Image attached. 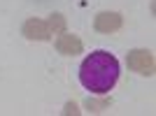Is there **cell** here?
I'll return each instance as SVG.
<instances>
[{
    "label": "cell",
    "instance_id": "obj_3",
    "mask_svg": "<svg viewBox=\"0 0 156 116\" xmlns=\"http://www.w3.org/2000/svg\"><path fill=\"white\" fill-rule=\"evenodd\" d=\"M21 35L26 39H37V42H47L51 39V28L44 19H28L21 28Z\"/></svg>",
    "mask_w": 156,
    "mask_h": 116
},
{
    "label": "cell",
    "instance_id": "obj_7",
    "mask_svg": "<svg viewBox=\"0 0 156 116\" xmlns=\"http://www.w3.org/2000/svg\"><path fill=\"white\" fill-rule=\"evenodd\" d=\"M47 23H49V28H51V35H61V32H65V28H68V23H65V16H63V14H58V12L49 14Z\"/></svg>",
    "mask_w": 156,
    "mask_h": 116
},
{
    "label": "cell",
    "instance_id": "obj_2",
    "mask_svg": "<svg viewBox=\"0 0 156 116\" xmlns=\"http://www.w3.org/2000/svg\"><path fill=\"white\" fill-rule=\"evenodd\" d=\"M126 65H128L130 72H137L142 77H151L156 70V60L154 53L149 49H130L126 53Z\"/></svg>",
    "mask_w": 156,
    "mask_h": 116
},
{
    "label": "cell",
    "instance_id": "obj_4",
    "mask_svg": "<svg viewBox=\"0 0 156 116\" xmlns=\"http://www.w3.org/2000/svg\"><path fill=\"white\" fill-rule=\"evenodd\" d=\"M121 26H124V16L119 12H100V14H96V19H93V28H96L98 32H105V35L117 32Z\"/></svg>",
    "mask_w": 156,
    "mask_h": 116
},
{
    "label": "cell",
    "instance_id": "obj_8",
    "mask_svg": "<svg viewBox=\"0 0 156 116\" xmlns=\"http://www.w3.org/2000/svg\"><path fill=\"white\" fill-rule=\"evenodd\" d=\"M63 114H65V116H70V114L79 116V114H82V109L77 107V102H65V107H63Z\"/></svg>",
    "mask_w": 156,
    "mask_h": 116
},
{
    "label": "cell",
    "instance_id": "obj_1",
    "mask_svg": "<svg viewBox=\"0 0 156 116\" xmlns=\"http://www.w3.org/2000/svg\"><path fill=\"white\" fill-rule=\"evenodd\" d=\"M119 60L114 53L98 49L89 53L79 65V84L93 95H107L119 81Z\"/></svg>",
    "mask_w": 156,
    "mask_h": 116
},
{
    "label": "cell",
    "instance_id": "obj_6",
    "mask_svg": "<svg viewBox=\"0 0 156 116\" xmlns=\"http://www.w3.org/2000/svg\"><path fill=\"white\" fill-rule=\"evenodd\" d=\"M110 104H112L110 97H86L84 107H86V111H91V114H100V111H105Z\"/></svg>",
    "mask_w": 156,
    "mask_h": 116
},
{
    "label": "cell",
    "instance_id": "obj_5",
    "mask_svg": "<svg viewBox=\"0 0 156 116\" xmlns=\"http://www.w3.org/2000/svg\"><path fill=\"white\" fill-rule=\"evenodd\" d=\"M56 51L63 53V56H77V53L84 51V42H82L77 35H72V32L65 30L56 37Z\"/></svg>",
    "mask_w": 156,
    "mask_h": 116
}]
</instances>
